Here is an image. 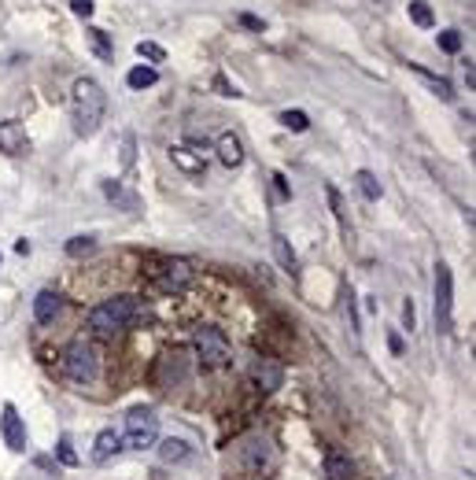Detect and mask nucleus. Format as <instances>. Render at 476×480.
I'll return each mask as SVG.
<instances>
[{"label": "nucleus", "instance_id": "obj_1", "mask_svg": "<svg viewBox=\"0 0 476 480\" xmlns=\"http://www.w3.org/2000/svg\"><path fill=\"white\" fill-rule=\"evenodd\" d=\"M107 115V93L96 78H78L71 89V119L78 137H93Z\"/></svg>", "mask_w": 476, "mask_h": 480}, {"label": "nucleus", "instance_id": "obj_2", "mask_svg": "<svg viewBox=\"0 0 476 480\" xmlns=\"http://www.w3.org/2000/svg\"><path fill=\"white\" fill-rule=\"evenodd\" d=\"M137 318V299L133 296H115V299H103L89 311V325L96 333H118L126 329L129 321Z\"/></svg>", "mask_w": 476, "mask_h": 480}, {"label": "nucleus", "instance_id": "obj_3", "mask_svg": "<svg viewBox=\"0 0 476 480\" xmlns=\"http://www.w3.org/2000/svg\"><path fill=\"white\" fill-rule=\"evenodd\" d=\"M63 374L78 384H93L96 374H100V359H96V347L85 344V340H74L63 347Z\"/></svg>", "mask_w": 476, "mask_h": 480}, {"label": "nucleus", "instance_id": "obj_4", "mask_svg": "<svg viewBox=\"0 0 476 480\" xmlns=\"http://www.w3.org/2000/svg\"><path fill=\"white\" fill-rule=\"evenodd\" d=\"M192 347H196V355H200V362H203L207 369L226 366V362H229V355H233V347H229L226 333H222V329H214V325H203V329L192 333Z\"/></svg>", "mask_w": 476, "mask_h": 480}, {"label": "nucleus", "instance_id": "obj_5", "mask_svg": "<svg viewBox=\"0 0 476 480\" xmlns=\"http://www.w3.org/2000/svg\"><path fill=\"white\" fill-rule=\"evenodd\" d=\"M156 440H159V418H156V414H151L148 406L129 410L122 444H126V447H133V451H144V447H151Z\"/></svg>", "mask_w": 476, "mask_h": 480}, {"label": "nucleus", "instance_id": "obj_6", "mask_svg": "<svg viewBox=\"0 0 476 480\" xmlns=\"http://www.w3.org/2000/svg\"><path fill=\"white\" fill-rule=\"evenodd\" d=\"M436 325L440 333H450L454 325V277L447 263H436Z\"/></svg>", "mask_w": 476, "mask_h": 480}, {"label": "nucleus", "instance_id": "obj_7", "mask_svg": "<svg viewBox=\"0 0 476 480\" xmlns=\"http://www.w3.org/2000/svg\"><path fill=\"white\" fill-rule=\"evenodd\" d=\"M156 285L163 292H181L192 285V266L185 263V259H166V263L156 270Z\"/></svg>", "mask_w": 476, "mask_h": 480}, {"label": "nucleus", "instance_id": "obj_8", "mask_svg": "<svg viewBox=\"0 0 476 480\" xmlns=\"http://www.w3.org/2000/svg\"><path fill=\"white\" fill-rule=\"evenodd\" d=\"M0 436H4V447L23 454L26 451V425L23 418H19V410L11 403H4V410H0Z\"/></svg>", "mask_w": 476, "mask_h": 480}, {"label": "nucleus", "instance_id": "obj_9", "mask_svg": "<svg viewBox=\"0 0 476 480\" xmlns=\"http://www.w3.org/2000/svg\"><path fill=\"white\" fill-rule=\"evenodd\" d=\"M0 151H4V156H26V151H30L26 126L19 119H4V122H0Z\"/></svg>", "mask_w": 476, "mask_h": 480}, {"label": "nucleus", "instance_id": "obj_10", "mask_svg": "<svg viewBox=\"0 0 476 480\" xmlns=\"http://www.w3.org/2000/svg\"><path fill=\"white\" fill-rule=\"evenodd\" d=\"M185 381H188V362H185V355H181V351L163 355L159 366H156V384H159V388H174V384H185Z\"/></svg>", "mask_w": 476, "mask_h": 480}, {"label": "nucleus", "instance_id": "obj_11", "mask_svg": "<svg viewBox=\"0 0 476 480\" xmlns=\"http://www.w3.org/2000/svg\"><path fill=\"white\" fill-rule=\"evenodd\" d=\"M240 458H244V469H248V473H263V469L270 466V458H273V447H270L266 436H255V440L244 444Z\"/></svg>", "mask_w": 476, "mask_h": 480}, {"label": "nucleus", "instance_id": "obj_12", "mask_svg": "<svg viewBox=\"0 0 476 480\" xmlns=\"http://www.w3.org/2000/svg\"><path fill=\"white\" fill-rule=\"evenodd\" d=\"M251 377H255V384L263 388V391H277L280 384H285V366L273 362V359H255Z\"/></svg>", "mask_w": 476, "mask_h": 480}, {"label": "nucleus", "instance_id": "obj_13", "mask_svg": "<svg viewBox=\"0 0 476 480\" xmlns=\"http://www.w3.org/2000/svg\"><path fill=\"white\" fill-rule=\"evenodd\" d=\"M214 151H218V159L229 166V170H236L244 163V141L233 134V129H226V134H218V141H214Z\"/></svg>", "mask_w": 476, "mask_h": 480}, {"label": "nucleus", "instance_id": "obj_14", "mask_svg": "<svg viewBox=\"0 0 476 480\" xmlns=\"http://www.w3.org/2000/svg\"><path fill=\"white\" fill-rule=\"evenodd\" d=\"M59 311H63V299H59V292H52V289H41V292L34 296V318H37V325H52V321L59 318Z\"/></svg>", "mask_w": 476, "mask_h": 480}, {"label": "nucleus", "instance_id": "obj_15", "mask_svg": "<svg viewBox=\"0 0 476 480\" xmlns=\"http://www.w3.org/2000/svg\"><path fill=\"white\" fill-rule=\"evenodd\" d=\"M170 159H174V166H181L185 174H192V178H203V170H207L203 151H192V148H185V144H174V148H170Z\"/></svg>", "mask_w": 476, "mask_h": 480}, {"label": "nucleus", "instance_id": "obj_16", "mask_svg": "<svg viewBox=\"0 0 476 480\" xmlns=\"http://www.w3.org/2000/svg\"><path fill=\"white\" fill-rule=\"evenodd\" d=\"M118 451H122V436H118L115 429H103L96 440H93V462L103 466V462H111Z\"/></svg>", "mask_w": 476, "mask_h": 480}, {"label": "nucleus", "instance_id": "obj_17", "mask_svg": "<svg viewBox=\"0 0 476 480\" xmlns=\"http://www.w3.org/2000/svg\"><path fill=\"white\" fill-rule=\"evenodd\" d=\"M325 476H329V480H355V462H351L343 451L329 447V451H325Z\"/></svg>", "mask_w": 476, "mask_h": 480}, {"label": "nucleus", "instance_id": "obj_18", "mask_svg": "<svg viewBox=\"0 0 476 480\" xmlns=\"http://www.w3.org/2000/svg\"><path fill=\"white\" fill-rule=\"evenodd\" d=\"M103 196H107L115 207H122V211H137V207H141L137 192H129L122 181H103Z\"/></svg>", "mask_w": 476, "mask_h": 480}, {"label": "nucleus", "instance_id": "obj_19", "mask_svg": "<svg viewBox=\"0 0 476 480\" xmlns=\"http://www.w3.org/2000/svg\"><path fill=\"white\" fill-rule=\"evenodd\" d=\"M85 41H89V49H93L103 63H111V59H115V45H111V37H107L100 26H89V30H85Z\"/></svg>", "mask_w": 476, "mask_h": 480}, {"label": "nucleus", "instance_id": "obj_20", "mask_svg": "<svg viewBox=\"0 0 476 480\" xmlns=\"http://www.w3.org/2000/svg\"><path fill=\"white\" fill-rule=\"evenodd\" d=\"M192 454V447L185 444V440H174V436H170V440H163V447H159V458L166 466H178V462H185V458Z\"/></svg>", "mask_w": 476, "mask_h": 480}, {"label": "nucleus", "instance_id": "obj_21", "mask_svg": "<svg viewBox=\"0 0 476 480\" xmlns=\"http://www.w3.org/2000/svg\"><path fill=\"white\" fill-rule=\"evenodd\" d=\"M406 67L414 71L417 78H425V81H428V89L436 93L440 100H454V93H450V81H443V78H436V74H428V71L421 67V63H406Z\"/></svg>", "mask_w": 476, "mask_h": 480}, {"label": "nucleus", "instance_id": "obj_22", "mask_svg": "<svg viewBox=\"0 0 476 480\" xmlns=\"http://www.w3.org/2000/svg\"><path fill=\"white\" fill-rule=\"evenodd\" d=\"M355 185H358V192H362L370 204H377V200H380V181H377V174H373V170H355Z\"/></svg>", "mask_w": 476, "mask_h": 480}, {"label": "nucleus", "instance_id": "obj_23", "mask_svg": "<svg viewBox=\"0 0 476 480\" xmlns=\"http://www.w3.org/2000/svg\"><path fill=\"white\" fill-rule=\"evenodd\" d=\"M156 81H159V71H156V67H144V63L126 74V85H129V89H151Z\"/></svg>", "mask_w": 476, "mask_h": 480}, {"label": "nucleus", "instance_id": "obj_24", "mask_svg": "<svg viewBox=\"0 0 476 480\" xmlns=\"http://www.w3.org/2000/svg\"><path fill=\"white\" fill-rule=\"evenodd\" d=\"M273 251H277V263L285 266L288 274H295V266H299V259H295V251H292V244L280 233H273Z\"/></svg>", "mask_w": 476, "mask_h": 480}, {"label": "nucleus", "instance_id": "obj_25", "mask_svg": "<svg viewBox=\"0 0 476 480\" xmlns=\"http://www.w3.org/2000/svg\"><path fill=\"white\" fill-rule=\"evenodd\" d=\"M410 19H414L421 30H432V26H436V11H432L425 0H410Z\"/></svg>", "mask_w": 476, "mask_h": 480}, {"label": "nucleus", "instance_id": "obj_26", "mask_svg": "<svg viewBox=\"0 0 476 480\" xmlns=\"http://www.w3.org/2000/svg\"><path fill=\"white\" fill-rule=\"evenodd\" d=\"M325 196H329V204H333V214L340 218V226H343V236L351 240V226H348V211H343V200H340V192L336 185H325Z\"/></svg>", "mask_w": 476, "mask_h": 480}, {"label": "nucleus", "instance_id": "obj_27", "mask_svg": "<svg viewBox=\"0 0 476 480\" xmlns=\"http://www.w3.org/2000/svg\"><path fill=\"white\" fill-rule=\"evenodd\" d=\"M93 251H96V236H74V240H67V255L71 259L93 255Z\"/></svg>", "mask_w": 476, "mask_h": 480}, {"label": "nucleus", "instance_id": "obj_28", "mask_svg": "<svg viewBox=\"0 0 476 480\" xmlns=\"http://www.w3.org/2000/svg\"><path fill=\"white\" fill-rule=\"evenodd\" d=\"M280 126L292 129V134H303V129H310V119L303 111H280Z\"/></svg>", "mask_w": 476, "mask_h": 480}, {"label": "nucleus", "instance_id": "obj_29", "mask_svg": "<svg viewBox=\"0 0 476 480\" xmlns=\"http://www.w3.org/2000/svg\"><path fill=\"white\" fill-rule=\"evenodd\" d=\"M436 41H440V49H443V52H450V56H454V52H462V34H458V30H443Z\"/></svg>", "mask_w": 476, "mask_h": 480}, {"label": "nucleus", "instance_id": "obj_30", "mask_svg": "<svg viewBox=\"0 0 476 480\" xmlns=\"http://www.w3.org/2000/svg\"><path fill=\"white\" fill-rule=\"evenodd\" d=\"M270 185H273V200H277V204L292 200V189H288V178H285V174H273Z\"/></svg>", "mask_w": 476, "mask_h": 480}, {"label": "nucleus", "instance_id": "obj_31", "mask_svg": "<svg viewBox=\"0 0 476 480\" xmlns=\"http://www.w3.org/2000/svg\"><path fill=\"white\" fill-rule=\"evenodd\" d=\"M137 56H144V59H151V63H163V59H166V52L156 45V41H141V45H137Z\"/></svg>", "mask_w": 476, "mask_h": 480}, {"label": "nucleus", "instance_id": "obj_32", "mask_svg": "<svg viewBox=\"0 0 476 480\" xmlns=\"http://www.w3.org/2000/svg\"><path fill=\"white\" fill-rule=\"evenodd\" d=\"M56 454H59V462H63V466H71V469L78 466V454H74V447H71L67 436H63V440L56 444Z\"/></svg>", "mask_w": 476, "mask_h": 480}, {"label": "nucleus", "instance_id": "obj_33", "mask_svg": "<svg viewBox=\"0 0 476 480\" xmlns=\"http://www.w3.org/2000/svg\"><path fill=\"white\" fill-rule=\"evenodd\" d=\"M133 148H137V137L122 134V166H133Z\"/></svg>", "mask_w": 476, "mask_h": 480}, {"label": "nucleus", "instance_id": "obj_34", "mask_svg": "<svg viewBox=\"0 0 476 480\" xmlns=\"http://www.w3.org/2000/svg\"><path fill=\"white\" fill-rule=\"evenodd\" d=\"M240 26H248V30H255V34L266 30V23H263L258 15H251V11H240Z\"/></svg>", "mask_w": 476, "mask_h": 480}, {"label": "nucleus", "instance_id": "obj_35", "mask_svg": "<svg viewBox=\"0 0 476 480\" xmlns=\"http://www.w3.org/2000/svg\"><path fill=\"white\" fill-rule=\"evenodd\" d=\"M71 11H74L78 19H89V15H93V0H71Z\"/></svg>", "mask_w": 476, "mask_h": 480}, {"label": "nucleus", "instance_id": "obj_36", "mask_svg": "<svg viewBox=\"0 0 476 480\" xmlns=\"http://www.w3.org/2000/svg\"><path fill=\"white\" fill-rule=\"evenodd\" d=\"M402 325H406V329H414V325H417V314H414V299H406V303H402Z\"/></svg>", "mask_w": 476, "mask_h": 480}, {"label": "nucleus", "instance_id": "obj_37", "mask_svg": "<svg viewBox=\"0 0 476 480\" xmlns=\"http://www.w3.org/2000/svg\"><path fill=\"white\" fill-rule=\"evenodd\" d=\"M214 85L222 89V96H240V93H236V85H229V81H226V74H214Z\"/></svg>", "mask_w": 476, "mask_h": 480}, {"label": "nucleus", "instance_id": "obj_38", "mask_svg": "<svg viewBox=\"0 0 476 480\" xmlns=\"http://www.w3.org/2000/svg\"><path fill=\"white\" fill-rule=\"evenodd\" d=\"M388 347H392L395 355H402V336H399V333H392V336H388Z\"/></svg>", "mask_w": 476, "mask_h": 480}, {"label": "nucleus", "instance_id": "obj_39", "mask_svg": "<svg viewBox=\"0 0 476 480\" xmlns=\"http://www.w3.org/2000/svg\"><path fill=\"white\" fill-rule=\"evenodd\" d=\"M388 480H395V476H388Z\"/></svg>", "mask_w": 476, "mask_h": 480}]
</instances>
